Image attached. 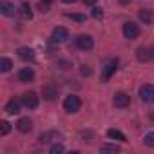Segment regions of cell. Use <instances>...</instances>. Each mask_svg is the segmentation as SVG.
Here are the masks:
<instances>
[{"mask_svg": "<svg viewBox=\"0 0 154 154\" xmlns=\"http://www.w3.org/2000/svg\"><path fill=\"white\" fill-rule=\"evenodd\" d=\"M107 136L112 138V140H118V141H127L125 134H123L122 131H118V129H109V131H107Z\"/></svg>", "mask_w": 154, "mask_h": 154, "instance_id": "e0dca14e", "label": "cell"}, {"mask_svg": "<svg viewBox=\"0 0 154 154\" xmlns=\"http://www.w3.org/2000/svg\"><path fill=\"white\" fill-rule=\"evenodd\" d=\"M62 2H65V4H72L74 0H62Z\"/></svg>", "mask_w": 154, "mask_h": 154, "instance_id": "f1b7e54d", "label": "cell"}, {"mask_svg": "<svg viewBox=\"0 0 154 154\" xmlns=\"http://www.w3.org/2000/svg\"><path fill=\"white\" fill-rule=\"evenodd\" d=\"M53 134H54V132H44V134H40V143H49Z\"/></svg>", "mask_w": 154, "mask_h": 154, "instance_id": "484cf974", "label": "cell"}, {"mask_svg": "<svg viewBox=\"0 0 154 154\" xmlns=\"http://www.w3.org/2000/svg\"><path fill=\"white\" fill-rule=\"evenodd\" d=\"M67 38H69V33H67L65 27H54V31H53V40L54 42H65Z\"/></svg>", "mask_w": 154, "mask_h": 154, "instance_id": "7c38bea8", "label": "cell"}, {"mask_svg": "<svg viewBox=\"0 0 154 154\" xmlns=\"http://www.w3.org/2000/svg\"><path fill=\"white\" fill-rule=\"evenodd\" d=\"M22 103H24L27 109H36V107H38V96H36V93H33V91L26 93V94L22 96Z\"/></svg>", "mask_w": 154, "mask_h": 154, "instance_id": "8992f818", "label": "cell"}, {"mask_svg": "<svg viewBox=\"0 0 154 154\" xmlns=\"http://www.w3.org/2000/svg\"><path fill=\"white\" fill-rule=\"evenodd\" d=\"M67 18L76 20V22H85V17L84 15H76V13H67Z\"/></svg>", "mask_w": 154, "mask_h": 154, "instance_id": "603a6c76", "label": "cell"}, {"mask_svg": "<svg viewBox=\"0 0 154 154\" xmlns=\"http://www.w3.org/2000/svg\"><path fill=\"white\" fill-rule=\"evenodd\" d=\"M65 149H63V145H60V143H56V145H53L51 149H49V152L51 154H60V152H63Z\"/></svg>", "mask_w": 154, "mask_h": 154, "instance_id": "cb8c5ba5", "label": "cell"}, {"mask_svg": "<svg viewBox=\"0 0 154 154\" xmlns=\"http://www.w3.org/2000/svg\"><path fill=\"white\" fill-rule=\"evenodd\" d=\"M91 72H93V69L89 65H80V74L82 76H91Z\"/></svg>", "mask_w": 154, "mask_h": 154, "instance_id": "d4e9b609", "label": "cell"}, {"mask_svg": "<svg viewBox=\"0 0 154 154\" xmlns=\"http://www.w3.org/2000/svg\"><path fill=\"white\" fill-rule=\"evenodd\" d=\"M93 17H94L96 20H102V18H103V11H102L100 8H94V9H93Z\"/></svg>", "mask_w": 154, "mask_h": 154, "instance_id": "4316f807", "label": "cell"}, {"mask_svg": "<svg viewBox=\"0 0 154 154\" xmlns=\"http://www.w3.org/2000/svg\"><path fill=\"white\" fill-rule=\"evenodd\" d=\"M138 35H140V27L134 22H125L123 24V36L125 38L134 40V38H138Z\"/></svg>", "mask_w": 154, "mask_h": 154, "instance_id": "277c9868", "label": "cell"}, {"mask_svg": "<svg viewBox=\"0 0 154 154\" xmlns=\"http://www.w3.org/2000/svg\"><path fill=\"white\" fill-rule=\"evenodd\" d=\"M20 11H22V15H24V18H33V11H31V8H29V4H22V8H20Z\"/></svg>", "mask_w": 154, "mask_h": 154, "instance_id": "ffe728a7", "label": "cell"}, {"mask_svg": "<svg viewBox=\"0 0 154 154\" xmlns=\"http://www.w3.org/2000/svg\"><path fill=\"white\" fill-rule=\"evenodd\" d=\"M42 2H44V4H51V2H53V0H42Z\"/></svg>", "mask_w": 154, "mask_h": 154, "instance_id": "f546056e", "label": "cell"}, {"mask_svg": "<svg viewBox=\"0 0 154 154\" xmlns=\"http://www.w3.org/2000/svg\"><path fill=\"white\" fill-rule=\"evenodd\" d=\"M116 69H118V60H114V58L107 60L103 63V67H102V82H107L111 76L116 72Z\"/></svg>", "mask_w": 154, "mask_h": 154, "instance_id": "6da1fadb", "label": "cell"}, {"mask_svg": "<svg viewBox=\"0 0 154 154\" xmlns=\"http://www.w3.org/2000/svg\"><path fill=\"white\" fill-rule=\"evenodd\" d=\"M18 56L22 60H35V51L29 49V47H20L18 49Z\"/></svg>", "mask_w": 154, "mask_h": 154, "instance_id": "9a60e30c", "label": "cell"}, {"mask_svg": "<svg viewBox=\"0 0 154 154\" xmlns=\"http://www.w3.org/2000/svg\"><path fill=\"white\" fill-rule=\"evenodd\" d=\"M80 107H82V102H80L78 96H74V94H71V96H67L63 100V109L67 112H78Z\"/></svg>", "mask_w": 154, "mask_h": 154, "instance_id": "7a4b0ae2", "label": "cell"}, {"mask_svg": "<svg viewBox=\"0 0 154 154\" xmlns=\"http://www.w3.org/2000/svg\"><path fill=\"white\" fill-rule=\"evenodd\" d=\"M0 13L4 17H13L15 15V6L9 2H0Z\"/></svg>", "mask_w": 154, "mask_h": 154, "instance_id": "5bb4252c", "label": "cell"}, {"mask_svg": "<svg viewBox=\"0 0 154 154\" xmlns=\"http://www.w3.org/2000/svg\"><path fill=\"white\" fill-rule=\"evenodd\" d=\"M33 78H35V71H33L31 67H24V69L18 71V80H20V82L27 84V82H31Z\"/></svg>", "mask_w": 154, "mask_h": 154, "instance_id": "9c48e42d", "label": "cell"}, {"mask_svg": "<svg viewBox=\"0 0 154 154\" xmlns=\"http://www.w3.org/2000/svg\"><path fill=\"white\" fill-rule=\"evenodd\" d=\"M82 2H84L85 6H94V4L98 2V0H82Z\"/></svg>", "mask_w": 154, "mask_h": 154, "instance_id": "83f0119b", "label": "cell"}, {"mask_svg": "<svg viewBox=\"0 0 154 154\" xmlns=\"http://www.w3.org/2000/svg\"><path fill=\"white\" fill-rule=\"evenodd\" d=\"M102 152H120V147L118 145H112V143H103L100 147Z\"/></svg>", "mask_w": 154, "mask_h": 154, "instance_id": "ac0fdd59", "label": "cell"}, {"mask_svg": "<svg viewBox=\"0 0 154 154\" xmlns=\"http://www.w3.org/2000/svg\"><path fill=\"white\" fill-rule=\"evenodd\" d=\"M129 103H131V96H129V94H125V93H116V94H114V105H116V107L123 109V107H127Z\"/></svg>", "mask_w": 154, "mask_h": 154, "instance_id": "ba28073f", "label": "cell"}, {"mask_svg": "<svg viewBox=\"0 0 154 154\" xmlns=\"http://www.w3.org/2000/svg\"><path fill=\"white\" fill-rule=\"evenodd\" d=\"M136 58L140 62H150L154 58V49L152 47H140L136 51Z\"/></svg>", "mask_w": 154, "mask_h": 154, "instance_id": "52a82bcc", "label": "cell"}, {"mask_svg": "<svg viewBox=\"0 0 154 154\" xmlns=\"http://www.w3.org/2000/svg\"><path fill=\"white\" fill-rule=\"evenodd\" d=\"M11 67H13V62H11L9 58H2V60H0V69H2L4 72L11 71Z\"/></svg>", "mask_w": 154, "mask_h": 154, "instance_id": "d6986e66", "label": "cell"}, {"mask_svg": "<svg viewBox=\"0 0 154 154\" xmlns=\"http://www.w3.org/2000/svg\"><path fill=\"white\" fill-rule=\"evenodd\" d=\"M42 94H44V98L45 100H54L56 96H58V89L53 85V84H47V85H44V89H42Z\"/></svg>", "mask_w": 154, "mask_h": 154, "instance_id": "30bf717a", "label": "cell"}, {"mask_svg": "<svg viewBox=\"0 0 154 154\" xmlns=\"http://www.w3.org/2000/svg\"><path fill=\"white\" fill-rule=\"evenodd\" d=\"M140 98L145 102V103H152L154 102V85L150 84H145L140 87Z\"/></svg>", "mask_w": 154, "mask_h": 154, "instance_id": "3957f363", "label": "cell"}, {"mask_svg": "<svg viewBox=\"0 0 154 154\" xmlns=\"http://www.w3.org/2000/svg\"><path fill=\"white\" fill-rule=\"evenodd\" d=\"M6 112L8 114H18L20 112V103L17 100H9L8 105H6Z\"/></svg>", "mask_w": 154, "mask_h": 154, "instance_id": "2e32d148", "label": "cell"}, {"mask_svg": "<svg viewBox=\"0 0 154 154\" xmlns=\"http://www.w3.org/2000/svg\"><path fill=\"white\" fill-rule=\"evenodd\" d=\"M120 2H122V4H127V2H129V0H120Z\"/></svg>", "mask_w": 154, "mask_h": 154, "instance_id": "4dcf8cb0", "label": "cell"}, {"mask_svg": "<svg viewBox=\"0 0 154 154\" xmlns=\"http://www.w3.org/2000/svg\"><path fill=\"white\" fill-rule=\"evenodd\" d=\"M17 129H18L20 132H31V131H33V122H31L29 118H20L18 123H17Z\"/></svg>", "mask_w": 154, "mask_h": 154, "instance_id": "4fadbf2b", "label": "cell"}, {"mask_svg": "<svg viewBox=\"0 0 154 154\" xmlns=\"http://www.w3.org/2000/svg\"><path fill=\"white\" fill-rule=\"evenodd\" d=\"M9 129H11V127H9L8 122H4V120L0 122V134H2V136H6V134L9 132Z\"/></svg>", "mask_w": 154, "mask_h": 154, "instance_id": "7402d4cb", "label": "cell"}, {"mask_svg": "<svg viewBox=\"0 0 154 154\" xmlns=\"http://www.w3.org/2000/svg\"><path fill=\"white\" fill-rule=\"evenodd\" d=\"M138 17H140V20H141L143 24H147V26L154 24V13H152V9H140Z\"/></svg>", "mask_w": 154, "mask_h": 154, "instance_id": "8fae6325", "label": "cell"}, {"mask_svg": "<svg viewBox=\"0 0 154 154\" xmlns=\"http://www.w3.org/2000/svg\"><path fill=\"white\" fill-rule=\"evenodd\" d=\"M143 141H145L147 147H154V132H147L145 138H143Z\"/></svg>", "mask_w": 154, "mask_h": 154, "instance_id": "44dd1931", "label": "cell"}, {"mask_svg": "<svg viewBox=\"0 0 154 154\" xmlns=\"http://www.w3.org/2000/svg\"><path fill=\"white\" fill-rule=\"evenodd\" d=\"M93 45H94V42H93V38L89 35H80L76 38V47L82 49V51H91Z\"/></svg>", "mask_w": 154, "mask_h": 154, "instance_id": "5b68a950", "label": "cell"}]
</instances>
